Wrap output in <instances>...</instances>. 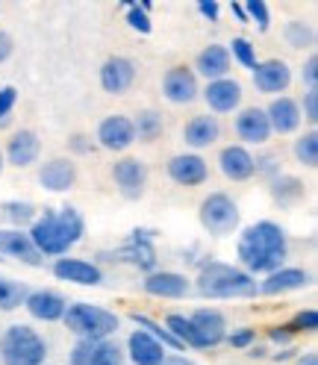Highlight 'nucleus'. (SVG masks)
I'll return each mask as SVG.
<instances>
[{"label":"nucleus","mask_w":318,"mask_h":365,"mask_svg":"<svg viewBox=\"0 0 318 365\" xmlns=\"http://www.w3.org/2000/svg\"><path fill=\"white\" fill-rule=\"evenodd\" d=\"M98 142L103 150L112 153H121L135 142V130H133V118L127 115H109L101 121L98 127Z\"/></svg>","instance_id":"ddd939ff"},{"label":"nucleus","mask_w":318,"mask_h":365,"mask_svg":"<svg viewBox=\"0 0 318 365\" xmlns=\"http://www.w3.org/2000/svg\"><path fill=\"white\" fill-rule=\"evenodd\" d=\"M71 148H74L77 153H86V150H88V142H86V135H74V139H71Z\"/></svg>","instance_id":"8fccbe9b"},{"label":"nucleus","mask_w":318,"mask_h":365,"mask_svg":"<svg viewBox=\"0 0 318 365\" xmlns=\"http://www.w3.org/2000/svg\"><path fill=\"white\" fill-rule=\"evenodd\" d=\"M189 324H192L195 339H198V351L218 348L227 339V322L218 309H195L189 315Z\"/></svg>","instance_id":"1a4fd4ad"},{"label":"nucleus","mask_w":318,"mask_h":365,"mask_svg":"<svg viewBox=\"0 0 318 365\" xmlns=\"http://www.w3.org/2000/svg\"><path fill=\"white\" fill-rule=\"evenodd\" d=\"M163 365H198V362H192V359H186V356H165Z\"/></svg>","instance_id":"3c124183"},{"label":"nucleus","mask_w":318,"mask_h":365,"mask_svg":"<svg viewBox=\"0 0 318 365\" xmlns=\"http://www.w3.org/2000/svg\"><path fill=\"white\" fill-rule=\"evenodd\" d=\"M12 53V38L6 33H0V62H6Z\"/></svg>","instance_id":"de8ad7c7"},{"label":"nucleus","mask_w":318,"mask_h":365,"mask_svg":"<svg viewBox=\"0 0 318 365\" xmlns=\"http://www.w3.org/2000/svg\"><path fill=\"white\" fill-rule=\"evenodd\" d=\"M4 215L15 224V230H21V224H30V221L36 218V210L30 207V203H6Z\"/></svg>","instance_id":"58836bf2"},{"label":"nucleus","mask_w":318,"mask_h":365,"mask_svg":"<svg viewBox=\"0 0 318 365\" xmlns=\"http://www.w3.org/2000/svg\"><path fill=\"white\" fill-rule=\"evenodd\" d=\"M0 262H4V257H0Z\"/></svg>","instance_id":"5fc2aeb1"},{"label":"nucleus","mask_w":318,"mask_h":365,"mask_svg":"<svg viewBox=\"0 0 318 365\" xmlns=\"http://www.w3.org/2000/svg\"><path fill=\"white\" fill-rule=\"evenodd\" d=\"M53 274H56L59 280L77 283V286H101L103 283V271L95 262L74 259V257H59L53 262Z\"/></svg>","instance_id":"6ab92c4d"},{"label":"nucleus","mask_w":318,"mask_h":365,"mask_svg":"<svg viewBox=\"0 0 318 365\" xmlns=\"http://www.w3.org/2000/svg\"><path fill=\"white\" fill-rule=\"evenodd\" d=\"M309 283H312V277L304 268H277L275 274H268L257 289H260V294H286V292L307 289Z\"/></svg>","instance_id":"5701e85b"},{"label":"nucleus","mask_w":318,"mask_h":365,"mask_svg":"<svg viewBox=\"0 0 318 365\" xmlns=\"http://www.w3.org/2000/svg\"><path fill=\"white\" fill-rule=\"evenodd\" d=\"M130 318H133V324H135V327L145 330L148 336H153V339H156L165 351H168V348H171V351H183V345H180V341H177V339H174L163 324H156L153 318H148V315H142V312H133Z\"/></svg>","instance_id":"7c9ffc66"},{"label":"nucleus","mask_w":318,"mask_h":365,"mask_svg":"<svg viewBox=\"0 0 318 365\" xmlns=\"http://www.w3.org/2000/svg\"><path fill=\"white\" fill-rule=\"evenodd\" d=\"M0 257H15L21 259L24 265H41V254L33 247L30 236L24 230H15V227H9V230H0Z\"/></svg>","instance_id":"412c9836"},{"label":"nucleus","mask_w":318,"mask_h":365,"mask_svg":"<svg viewBox=\"0 0 318 365\" xmlns=\"http://www.w3.org/2000/svg\"><path fill=\"white\" fill-rule=\"evenodd\" d=\"M286 38L292 48H312V30L307 24H301V21H292L286 27Z\"/></svg>","instance_id":"ea45409f"},{"label":"nucleus","mask_w":318,"mask_h":365,"mask_svg":"<svg viewBox=\"0 0 318 365\" xmlns=\"http://www.w3.org/2000/svg\"><path fill=\"white\" fill-rule=\"evenodd\" d=\"M271 192H275L277 200H294V197L304 195V182L294 180V177H280V180H275Z\"/></svg>","instance_id":"f704fd0d"},{"label":"nucleus","mask_w":318,"mask_h":365,"mask_svg":"<svg viewBox=\"0 0 318 365\" xmlns=\"http://www.w3.org/2000/svg\"><path fill=\"white\" fill-rule=\"evenodd\" d=\"M198 218L203 224V230L212 233V236H227L239 227V207L230 195L224 192H212L200 200V210Z\"/></svg>","instance_id":"423d86ee"},{"label":"nucleus","mask_w":318,"mask_h":365,"mask_svg":"<svg viewBox=\"0 0 318 365\" xmlns=\"http://www.w3.org/2000/svg\"><path fill=\"white\" fill-rule=\"evenodd\" d=\"M286 327H289L292 336H298V333H315V327H318V312H315V309H301Z\"/></svg>","instance_id":"e433bc0d"},{"label":"nucleus","mask_w":318,"mask_h":365,"mask_svg":"<svg viewBox=\"0 0 318 365\" xmlns=\"http://www.w3.org/2000/svg\"><path fill=\"white\" fill-rule=\"evenodd\" d=\"M135 83V62L127 56H112L101 68V86L109 95H124V91Z\"/></svg>","instance_id":"f3484780"},{"label":"nucleus","mask_w":318,"mask_h":365,"mask_svg":"<svg viewBox=\"0 0 318 365\" xmlns=\"http://www.w3.org/2000/svg\"><path fill=\"white\" fill-rule=\"evenodd\" d=\"M71 365H124V351L109 339H80L68 356Z\"/></svg>","instance_id":"6e6552de"},{"label":"nucleus","mask_w":318,"mask_h":365,"mask_svg":"<svg viewBox=\"0 0 318 365\" xmlns=\"http://www.w3.org/2000/svg\"><path fill=\"white\" fill-rule=\"evenodd\" d=\"M39 153H41V142H39V135L33 130H18L9 139V145H6V159L15 168L33 165L39 159Z\"/></svg>","instance_id":"bb28decb"},{"label":"nucleus","mask_w":318,"mask_h":365,"mask_svg":"<svg viewBox=\"0 0 318 365\" xmlns=\"http://www.w3.org/2000/svg\"><path fill=\"white\" fill-rule=\"evenodd\" d=\"M48 359V341L33 327L12 324L0 336V362L4 365H44Z\"/></svg>","instance_id":"20e7f679"},{"label":"nucleus","mask_w":318,"mask_h":365,"mask_svg":"<svg viewBox=\"0 0 318 365\" xmlns=\"http://www.w3.org/2000/svg\"><path fill=\"white\" fill-rule=\"evenodd\" d=\"M195 68L200 77H207V83L212 80H224L230 74V53H227L224 44H210V48H203L195 59Z\"/></svg>","instance_id":"cd10ccee"},{"label":"nucleus","mask_w":318,"mask_h":365,"mask_svg":"<svg viewBox=\"0 0 318 365\" xmlns=\"http://www.w3.org/2000/svg\"><path fill=\"white\" fill-rule=\"evenodd\" d=\"M203 101H207V106L212 112L227 115V112H233L242 103V86L236 80H230V77L212 80V83H207V88H203Z\"/></svg>","instance_id":"aec40b11"},{"label":"nucleus","mask_w":318,"mask_h":365,"mask_svg":"<svg viewBox=\"0 0 318 365\" xmlns=\"http://www.w3.org/2000/svg\"><path fill=\"white\" fill-rule=\"evenodd\" d=\"M236 135L247 145H265L271 139V124L265 109L260 106H247L236 115Z\"/></svg>","instance_id":"a211bd4d"},{"label":"nucleus","mask_w":318,"mask_h":365,"mask_svg":"<svg viewBox=\"0 0 318 365\" xmlns=\"http://www.w3.org/2000/svg\"><path fill=\"white\" fill-rule=\"evenodd\" d=\"M254 86L262 95H280V91L289 88L292 83V68L283 62V59H265V62H257L254 68Z\"/></svg>","instance_id":"4468645a"},{"label":"nucleus","mask_w":318,"mask_h":365,"mask_svg":"<svg viewBox=\"0 0 318 365\" xmlns=\"http://www.w3.org/2000/svg\"><path fill=\"white\" fill-rule=\"evenodd\" d=\"M227 341H230V348L245 351V348H251L254 341H257V330H254V327H242V330H236V333L227 336Z\"/></svg>","instance_id":"79ce46f5"},{"label":"nucleus","mask_w":318,"mask_h":365,"mask_svg":"<svg viewBox=\"0 0 318 365\" xmlns=\"http://www.w3.org/2000/svg\"><path fill=\"white\" fill-rule=\"evenodd\" d=\"M86 233V221L74 207H59V210H48L41 218L33 221L30 227V242L33 247L44 257H62L68 254Z\"/></svg>","instance_id":"f03ea898"},{"label":"nucleus","mask_w":318,"mask_h":365,"mask_svg":"<svg viewBox=\"0 0 318 365\" xmlns=\"http://www.w3.org/2000/svg\"><path fill=\"white\" fill-rule=\"evenodd\" d=\"M298 365H318V354H304L298 359Z\"/></svg>","instance_id":"603ef678"},{"label":"nucleus","mask_w":318,"mask_h":365,"mask_svg":"<svg viewBox=\"0 0 318 365\" xmlns=\"http://www.w3.org/2000/svg\"><path fill=\"white\" fill-rule=\"evenodd\" d=\"M168 177L177 182V186H200L207 182L210 168H207V159L198 156V153H180L168 163Z\"/></svg>","instance_id":"2eb2a0df"},{"label":"nucleus","mask_w":318,"mask_h":365,"mask_svg":"<svg viewBox=\"0 0 318 365\" xmlns=\"http://www.w3.org/2000/svg\"><path fill=\"white\" fill-rule=\"evenodd\" d=\"M112 180H116V186L124 197L135 200V197H142L145 195V186H148V168L142 159H135V156H124L121 163L112 165Z\"/></svg>","instance_id":"9d476101"},{"label":"nucleus","mask_w":318,"mask_h":365,"mask_svg":"<svg viewBox=\"0 0 318 365\" xmlns=\"http://www.w3.org/2000/svg\"><path fill=\"white\" fill-rule=\"evenodd\" d=\"M230 12H233V18L239 21V24H247V15H245V6L242 4H230Z\"/></svg>","instance_id":"09e8293b"},{"label":"nucleus","mask_w":318,"mask_h":365,"mask_svg":"<svg viewBox=\"0 0 318 365\" xmlns=\"http://www.w3.org/2000/svg\"><path fill=\"white\" fill-rule=\"evenodd\" d=\"M142 289L153 298H186L192 292V283L186 274H177V271H150Z\"/></svg>","instance_id":"dca6fc26"},{"label":"nucleus","mask_w":318,"mask_h":365,"mask_svg":"<svg viewBox=\"0 0 318 365\" xmlns=\"http://www.w3.org/2000/svg\"><path fill=\"white\" fill-rule=\"evenodd\" d=\"M0 171H4V150H0Z\"/></svg>","instance_id":"864d4df0"},{"label":"nucleus","mask_w":318,"mask_h":365,"mask_svg":"<svg viewBox=\"0 0 318 365\" xmlns=\"http://www.w3.org/2000/svg\"><path fill=\"white\" fill-rule=\"evenodd\" d=\"M27 286L18 283V280H9V277H0V309L4 312H12L18 309L21 304L27 301Z\"/></svg>","instance_id":"2f4dec72"},{"label":"nucleus","mask_w":318,"mask_h":365,"mask_svg":"<svg viewBox=\"0 0 318 365\" xmlns=\"http://www.w3.org/2000/svg\"><path fill=\"white\" fill-rule=\"evenodd\" d=\"M294 159H298L301 165H307V168L318 165V133L315 130L304 133L301 139L294 142Z\"/></svg>","instance_id":"473e14b6"},{"label":"nucleus","mask_w":318,"mask_h":365,"mask_svg":"<svg viewBox=\"0 0 318 365\" xmlns=\"http://www.w3.org/2000/svg\"><path fill=\"white\" fill-rule=\"evenodd\" d=\"M62 322L77 339H92V341L109 339L121 324L116 312H109L103 307H95V304H71L65 309Z\"/></svg>","instance_id":"39448f33"},{"label":"nucleus","mask_w":318,"mask_h":365,"mask_svg":"<svg viewBox=\"0 0 318 365\" xmlns=\"http://www.w3.org/2000/svg\"><path fill=\"white\" fill-rule=\"evenodd\" d=\"M198 74L186 65H174L163 77V95L171 103H192L198 98Z\"/></svg>","instance_id":"9b49d317"},{"label":"nucleus","mask_w":318,"mask_h":365,"mask_svg":"<svg viewBox=\"0 0 318 365\" xmlns=\"http://www.w3.org/2000/svg\"><path fill=\"white\" fill-rule=\"evenodd\" d=\"M15 103H18V88L15 86H4V88H0V124L9 118V112L15 109Z\"/></svg>","instance_id":"a19ab883"},{"label":"nucleus","mask_w":318,"mask_h":365,"mask_svg":"<svg viewBox=\"0 0 318 365\" xmlns=\"http://www.w3.org/2000/svg\"><path fill=\"white\" fill-rule=\"evenodd\" d=\"M127 351L133 365H163V359L168 356L165 348L159 345L153 336H148L145 330H133L127 339Z\"/></svg>","instance_id":"a878e982"},{"label":"nucleus","mask_w":318,"mask_h":365,"mask_svg":"<svg viewBox=\"0 0 318 365\" xmlns=\"http://www.w3.org/2000/svg\"><path fill=\"white\" fill-rule=\"evenodd\" d=\"M27 312L33 318H39V322H59V318L65 315L68 304L59 292H51V289H39V292H30L27 301H24Z\"/></svg>","instance_id":"4be33fe9"},{"label":"nucleus","mask_w":318,"mask_h":365,"mask_svg":"<svg viewBox=\"0 0 318 365\" xmlns=\"http://www.w3.org/2000/svg\"><path fill=\"white\" fill-rule=\"evenodd\" d=\"M227 53H230L242 68H247V71H254V68H257V48H254V44L251 41H247V38H233L230 41V48H227Z\"/></svg>","instance_id":"72a5a7b5"},{"label":"nucleus","mask_w":318,"mask_h":365,"mask_svg":"<svg viewBox=\"0 0 318 365\" xmlns=\"http://www.w3.org/2000/svg\"><path fill=\"white\" fill-rule=\"evenodd\" d=\"M133 130H135V139L139 142H156L159 135H163L165 124L156 109H145V112H139V118L133 121Z\"/></svg>","instance_id":"c756f323"},{"label":"nucleus","mask_w":318,"mask_h":365,"mask_svg":"<svg viewBox=\"0 0 318 365\" xmlns=\"http://www.w3.org/2000/svg\"><path fill=\"white\" fill-rule=\"evenodd\" d=\"M218 135H221V124H218L215 115H198V118H192V121L183 127V142H186L189 148H195V150L215 145Z\"/></svg>","instance_id":"c85d7f7f"},{"label":"nucleus","mask_w":318,"mask_h":365,"mask_svg":"<svg viewBox=\"0 0 318 365\" xmlns=\"http://www.w3.org/2000/svg\"><path fill=\"white\" fill-rule=\"evenodd\" d=\"M39 182L48 192H68V189H74V182H77V165L71 159H51V163L41 165Z\"/></svg>","instance_id":"b1692460"},{"label":"nucleus","mask_w":318,"mask_h":365,"mask_svg":"<svg viewBox=\"0 0 318 365\" xmlns=\"http://www.w3.org/2000/svg\"><path fill=\"white\" fill-rule=\"evenodd\" d=\"M301 80L307 83L309 91H318V56H315V53L304 62V68H301Z\"/></svg>","instance_id":"37998d69"},{"label":"nucleus","mask_w":318,"mask_h":365,"mask_svg":"<svg viewBox=\"0 0 318 365\" xmlns=\"http://www.w3.org/2000/svg\"><path fill=\"white\" fill-rule=\"evenodd\" d=\"M301 118H307L309 124H318V91H307V95H304Z\"/></svg>","instance_id":"c03bdc74"},{"label":"nucleus","mask_w":318,"mask_h":365,"mask_svg":"<svg viewBox=\"0 0 318 365\" xmlns=\"http://www.w3.org/2000/svg\"><path fill=\"white\" fill-rule=\"evenodd\" d=\"M198 292L203 298H254L260 292L257 280L251 277L247 271L236 268V265H227V262H203L198 271Z\"/></svg>","instance_id":"7ed1b4c3"},{"label":"nucleus","mask_w":318,"mask_h":365,"mask_svg":"<svg viewBox=\"0 0 318 365\" xmlns=\"http://www.w3.org/2000/svg\"><path fill=\"white\" fill-rule=\"evenodd\" d=\"M198 12L207 18V21H218V15H221V4H215V0H200V4H198Z\"/></svg>","instance_id":"a18cd8bd"},{"label":"nucleus","mask_w":318,"mask_h":365,"mask_svg":"<svg viewBox=\"0 0 318 365\" xmlns=\"http://www.w3.org/2000/svg\"><path fill=\"white\" fill-rule=\"evenodd\" d=\"M268 339L277 341V345H286V341H292V333L286 324H277V327H268Z\"/></svg>","instance_id":"49530a36"},{"label":"nucleus","mask_w":318,"mask_h":365,"mask_svg":"<svg viewBox=\"0 0 318 365\" xmlns=\"http://www.w3.org/2000/svg\"><path fill=\"white\" fill-rule=\"evenodd\" d=\"M236 257L242 262V271L254 274H275L283 268L289 257V242L286 230L275 221H257L247 230H242L239 245H236Z\"/></svg>","instance_id":"f257e3e1"},{"label":"nucleus","mask_w":318,"mask_h":365,"mask_svg":"<svg viewBox=\"0 0 318 365\" xmlns=\"http://www.w3.org/2000/svg\"><path fill=\"white\" fill-rule=\"evenodd\" d=\"M245 6V15H247V24H254L265 33L268 30V24H271V12H268V4H262V0H247V4H242Z\"/></svg>","instance_id":"c9c22d12"},{"label":"nucleus","mask_w":318,"mask_h":365,"mask_svg":"<svg viewBox=\"0 0 318 365\" xmlns=\"http://www.w3.org/2000/svg\"><path fill=\"white\" fill-rule=\"evenodd\" d=\"M127 24H130L135 33H142V36H148V33L153 30L150 15L142 9V4H127Z\"/></svg>","instance_id":"4c0bfd02"},{"label":"nucleus","mask_w":318,"mask_h":365,"mask_svg":"<svg viewBox=\"0 0 318 365\" xmlns=\"http://www.w3.org/2000/svg\"><path fill=\"white\" fill-rule=\"evenodd\" d=\"M268 115V124H271V133H294L301 127V103L292 101V98H275L271 106L265 109Z\"/></svg>","instance_id":"393cba45"},{"label":"nucleus","mask_w":318,"mask_h":365,"mask_svg":"<svg viewBox=\"0 0 318 365\" xmlns=\"http://www.w3.org/2000/svg\"><path fill=\"white\" fill-rule=\"evenodd\" d=\"M106 259H118V262H130L142 271H153L156 268V247H153V233L150 230H133V236L118 247L112 250Z\"/></svg>","instance_id":"0eeeda50"},{"label":"nucleus","mask_w":318,"mask_h":365,"mask_svg":"<svg viewBox=\"0 0 318 365\" xmlns=\"http://www.w3.org/2000/svg\"><path fill=\"white\" fill-rule=\"evenodd\" d=\"M218 168L227 180H233V182H245V180H251L257 174V159L254 153L242 148V145H227L221 153H218Z\"/></svg>","instance_id":"f8f14e48"}]
</instances>
